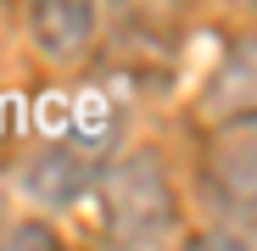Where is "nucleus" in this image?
<instances>
[{
    "mask_svg": "<svg viewBox=\"0 0 257 251\" xmlns=\"http://www.w3.org/2000/svg\"><path fill=\"white\" fill-rule=\"evenodd\" d=\"M90 190L101 195V218L117 245H168L185 234V206H179L174 173H168L162 151L151 145H128L106 156L95 167Z\"/></svg>",
    "mask_w": 257,
    "mask_h": 251,
    "instance_id": "1",
    "label": "nucleus"
},
{
    "mask_svg": "<svg viewBox=\"0 0 257 251\" xmlns=\"http://www.w3.org/2000/svg\"><path fill=\"white\" fill-rule=\"evenodd\" d=\"M251 117H229L218 123L207 156H201V190H207V206L229 223L235 234V218L240 229H251V195H257V162H251Z\"/></svg>",
    "mask_w": 257,
    "mask_h": 251,
    "instance_id": "2",
    "label": "nucleus"
},
{
    "mask_svg": "<svg viewBox=\"0 0 257 251\" xmlns=\"http://www.w3.org/2000/svg\"><path fill=\"white\" fill-rule=\"evenodd\" d=\"M95 167H101V145L95 140H62V145H45L39 156H28L23 167V190L34 206H78L95 184Z\"/></svg>",
    "mask_w": 257,
    "mask_h": 251,
    "instance_id": "3",
    "label": "nucleus"
},
{
    "mask_svg": "<svg viewBox=\"0 0 257 251\" xmlns=\"http://www.w3.org/2000/svg\"><path fill=\"white\" fill-rule=\"evenodd\" d=\"M106 0H28V34L45 62H84L101 39Z\"/></svg>",
    "mask_w": 257,
    "mask_h": 251,
    "instance_id": "4",
    "label": "nucleus"
},
{
    "mask_svg": "<svg viewBox=\"0 0 257 251\" xmlns=\"http://www.w3.org/2000/svg\"><path fill=\"white\" fill-rule=\"evenodd\" d=\"M6 240H12V245H62L51 223H12V229H6Z\"/></svg>",
    "mask_w": 257,
    "mask_h": 251,
    "instance_id": "5",
    "label": "nucleus"
},
{
    "mask_svg": "<svg viewBox=\"0 0 257 251\" xmlns=\"http://www.w3.org/2000/svg\"><path fill=\"white\" fill-rule=\"evenodd\" d=\"M218 6H229V12H251V0H218Z\"/></svg>",
    "mask_w": 257,
    "mask_h": 251,
    "instance_id": "6",
    "label": "nucleus"
}]
</instances>
